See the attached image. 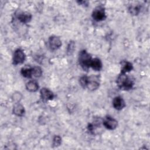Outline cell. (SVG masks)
I'll use <instances>...</instances> for the list:
<instances>
[{
    "label": "cell",
    "mask_w": 150,
    "mask_h": 150,
    "mask_svg": "<svg viewBox=\"0 0 150 150\" xmlns=\"http://www.w3.org/2000/svg\"><path fill=\"white\" fill-rule=\"evenodd\" d=\"M117 84L121 90H129L132 88L134 82L132 78L126 75V73H120L117 79Z\"/></svg>",
    "instance_id": "cell-1"
},
{
    "label": "cell",
    "mask_w": 150,
    "mask_h": 150,
    "mask_svg": "<svg viewBox=\"0 0 150 150\" xmlns=\"http://www.w3.org/2000/svg\"><path fill=\"white\" fill-rule=\"evenodd\" d=\"M92 57L86 50H82L80 52L79 54V63L81 68L85 70L88 71L90 67V63Z\"/></svg>",
    "instance_id": "cell-2"
},
{
    "label": "cell",
    "mask_w": 150,
    "mask_h": 150,
    "mask_svg": "<svg viewBox=\"0 0 150 150\" xmlns=\"http://www.w3.org/2000/svg\"><path fill=\"white\" fill-rule=\"evenodd\" d=\"M26 59V55L23 50L21 49H17L14 52L13 55L12 63L14 65H18L23 63Z\"/></svg>",
    "instance_id": "cell-3"
},
{
    "label": "cell",
    "mask_w": 150,
    "mask_h": 150,
    "mask_svg": "<svg viewBox=\"0 0 150 150\" xmlns=\"http://www.w3.org/2000/svg\"><path fill=\"white\" fill-rule=\"evenodd\" d=\"M92 18L94 21L97 22L104 20L106 18L104 8L102 6H97L96 8L92 12Z\"/></svg>",
    "instance_id": "cell-4"
},
{
    "label": "cell",
    "mask_w": 150,
    "mask_h": 150,
    "mask_svg": "<svg viewBox=\"0 0 150 150\" xmlns=\"http://www.w3.org/2000/svg\"><path fill=\"white\" fill-rule=\"evenodd\" d=\"M103 125L109 130H114L118 126V121L113 117L108 115L103 121Z\"/></svg>",
    "instance_id": "cell-5"
},
{
    "label": "cell",
    "mask_w": 150,
    "mask_h": 150,
    "mask_svg": "<svg viewBox=\"0 0 150 150\" xmlns=\"http://www.w3.org/2000/svg\"><path fill=\"white\" fill-rule=\"evenodd\" d=\"M49 46L52 50H56L62 46V40L60 38L56 36H52L48 40Z\"/></svg>",
    "instance_id": "cell-6"
},
{
    "label": "cell",
    "mask_w": 150,
    "mask_h": 150,
    "mask_svg": "<svg viewBox=\"0 0 150 150\" xmlns=\"http://www.w3.org/2000/svg\"><path fill=\"white\" fill-rule=\"evenodd\" d=\"M99 86L100 81L97 76H91L88 77V81L86 88H88L90 91H94L97 90Z\"/></svg>",
    "instance_id": "cell-7"
},
{
    "label": "cell",
    "mask_w": 150,
    "mask_h": 150,
    "mask_svg": "<svg viewBox=\"0 0 150 150\" xmlns=\"http://www.w3.org/2000/svg\"><path fill=\"white\" fill-rule=\"evenodd\" d=\"M40 98L43 101H47L49 100H52L54 98L53 93L47 88H42L40 91Z\"/></svg>",
    "instance_id": "cell-8"
},
{
    "label": "cell",
    "mask_w": 150,
    "mask_h": 150,
    "mask_svg": "<svg viewBox=\"0 0 150 150\" xmlns=\"http://www.w3.org/2000/svg\"><path fill=\"white\" fill-rule=\"evenodd\" d=\"M113 107L117 110H121L125 107V103L122 97L116 96L112 100Z\"/></svg>",
    "instance_id": "cell-9"
},
{
    "label": "cell",
    "mask_w": 150,
    "mask_h": 150,
    "mask_svg": "<svg viewBox=\"0 0 150 150\" xmlns=\"http://www.w3.org/2000/svg\"><path fill=\"white\" fill-rule=\"evenodd\" d=\"M17 18L20 22L22 23H27L32 19V15L30 13L23 12H20L17 15Z\"/></svg>",
    "instance_id": "cell-10"
},
{
    "label": "cell",
    "mask_w": 150,
    "mask_h": 150,
    "mask_svg": "<svg viewBox=\"0 0 150 150\" xmlns=\"http://www.w3.org/2000/svg\"><path fill=\"white\" fill-rule=\"evenodd\" d=\"M13 113L18 117H22L25 113L24 107L20 103H16L13 108Z\"/></svg>",
    "instance_id": "cell-11"
},
{
    "label": "cell",
    "mask_w": 150,
    "mask_h": 150,
    "mask_svg": "<svg viewBox=\"0 0 150 150\" xmlns=\"http://www.w3.org/2000/svg\"><path fill=\"white\" fill-rule=\"evenodd\" d=\"M103 64L101 60L98 58H94L92 59L91 63H90V67H91L95 71H100L102 69Z\"/></svg>",
    "instance_id": "cell-12"
},
{
    "label": "cell",
    "mask_w": 150,
    "mask_h": 150,
    "mask_svg": "<svg viewBox=\"0 0 150 150\" xmlns=\"http://www.w3.org/2000/svg\"><path fill=\"white\" fill-rule=\"evenodd\" d=\"M38 83L35 80H30L26 84V88L30 92H36L39 89Z\"/></svg>",
    "instance_id": "cell-13"
},
{
    "label": "cell",
    "mask_w": 150,
    "mask_h": 150,
    "mask_svg": "<svg viewBox=\"0 0 150 150\" xmlns=\"http://www.w3.org/2000/svg\"><path fill=\"white\" fill-rule=\"evenodd\" d=\"M133 69V65L131 62L125 61L122 63L121 73H126L127 72H129Z\"/></svg>",
    "instance_id": "cell-14"
},
{
    "label": "cell",
    "mask_w": 150,
    "mask_h": 150,
    "mask_svg": "<svg viewBox=\"0 0 150 150\" xmlns=\"http://www.w3.org/2000/svg\"><path fill=\"white\" fill-rule=\"evenodd\" d=\"M21 73L25 78H32V67H23L21 69Z\"/></svg>",
    "instance_id": "cell-15"
},
{
    "label": "cell",
    "mask_w": 150,
    "mask_h": 150,
    "mask_svg": "<svg viewBox=\"0 0 150 150\" xmlns=\"http://www.w3.org/2000/svg\"><path fill=\"white\" fill-rule=\"evenodd\" d=\"M42 74V70L39 66H35L32 67V75L33 77L38 78L40 77Z\"/></svg>",
    "instance_id": "cell-16"
},
{
    "label": "cell",
    "mask_w": 150,
    "mask_h": 150,
    "mask_svg": "<svg viewBox=\"0 0 150 150\" xmlns=\"http://www.w3.org/2000/svg\"><path fill=\"white\" fill-rule=\"evenodd\" d=\"M129 12L133 15H137L140 12V7L138 5H131L128 8Z\"/></svg>",
    "instance_id": "cell-17"
},
{
    "label": "cell",
    "mask_w": 150,
    "mask_h": 150,
    "mask_svg": "<svg viewBox=\"0 0 150 150\" xmlns=\"http://www.w3.org/2000/svg\"><path fill=\"white\" fill-rule=\"evenodd\" d=\"M62 143V138L59 135H55L53 139L52 145L53 147H57Z\"/></svg>",
    "instance_id": "cell-18"
},
{
    "label": "cell",
    "mask_w": 150,
    "mask_h": 150,
    "mask_svg": "<svg viewBox=\"0 0 150 150\" xmlns=\"http://www.w3.org/2000/svg\"><path fill=\"white\" fill-rule=\"evenodd\" d=\"M88 77L87 76H81L79 79L80 84L81 86L84 88H86V86L88 83Z\"/></svg>",
    "instance_id": "cell-19"
},
{
    "label": "cell",
    "mask_w": 150,
    "mask_h": 150,
    "mask_svg": "<svg viewBox=\"0 0 150 150\" xmlns=\"http://www.w3.org/2000/svg\"><path fill=\"white\" fill-rule=\"evenodd\" d=\"M75 47V44L74 42H70L69 44L67 46V53L68 54H71L74 51Z\"/></svg>",
    "instance_id": "cell-20"
},
{
    "label": "cell",
    "mask_w": 150,
    "mask_h": 150,
    "mask_svg": "<svg viewBox=\"0 0 150 150\" xmlns=\"http://www.w3.org/2000/svg\"><path fill=\"white\" fill-rule=\"evenodd\" d=\"M13 100L16 101V102H19L22 98V96L21 94V93H17L13 94Z\"/></svg>",
    "instance_id": "cell-21"
},
{
    "label": "cell",
    "mask_w": 150,
    "mask_h": 150,
    "mask_svg": "<svg viewBox=\"0 0 150 150\" xmlns=\"http://www.w3.org/2000/svg\"><path fill=\"white\" fill-rule=\"evenodd\" d=\"M77 2L79 5H83L84 6H87L88 5V1H77Z\"/></svg>",
    "instance_id": "cell-22"
}]
</instances>
